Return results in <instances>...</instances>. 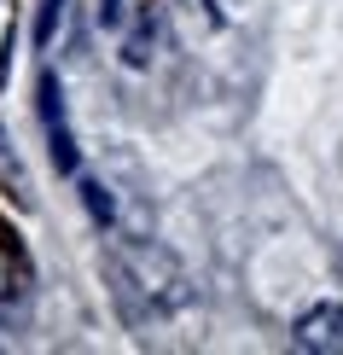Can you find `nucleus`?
<instances>
[{
	"instance_id": "0eeeda50",
	"label": "nucleus",
	"mask_w": 343,
	"mask_h": 355,
	"mask_svg": "<svg viewBox=\"0 0 343 355\" xmlns=\"http://www.w3.org/2000/svg\"><path fill=\"white\" fill-rule=\"evenodd\" d=\"M146 47H152V18H146V24L134 29V35H128V47H123V53H128V64H146V58H152Z\"/></svg>"
},
{
	"instance_id": "f257e3e1",
	"label": "nucleus",
	"mask_w": 343,
	"mask_h": 355,
	"mask_svg": "<svg viewBox=\"0 0 343 355\" xmlns=\"http://www.w3.org/2000/svg\"><path fill=\"white\" fill-rule=\"evenodd\" d=\"M41 128H47V152H53V169L58 175H76V135L64 123V87H58L53 70H41Z\"/></svg>"
},
{
	"instance_id": "20e7f679",
	"label": "nucleus",
	"mask_w": 343,
	"mask_h": 355,
	"mask_svg": "<svg viewBox=\"0 0 343 355\" xmlns=\"http://www.w3.org/2000/svg\"><path fill=\"white\" fill-rule=\"evenodd\" d=\"M82 204H87V216L105 227V221L116 216V204H111V192H105V181H82Z\"/></svg>"
},
{
	"instance_id": "39448f33",
	"label": "nucleus",
	"mask_w": 343,
	"mask_h": 355,
	"mask_svg": "<svg viewBox=\"0 0 343 355\" xmlns=\"http://www.w3.org/2000/svg\"><path fill=\"white\" fill-rule=\"evenodd\" d=\"M169 6L181 12V24H186V29H216V24H221L210 0H169Z\"/></svg>"
},
{
	"instance_id": "423d86ee",
	"label": "nucleus",
	"mask_w": 343,
	"mask_h": 355,
	"mask_svg": "<svg viewBox=\"0 0 343 355\" xmlns=\"http://www.w3.org/2000/svg\"><path fill=\"white\" fill-rule=\"evenodd\" d=\"M64 6H70V0H41V18H35V41H41V47H53L58 24H64Z\"/></svg>"
},
{
	"instance_id": "7ed1b4c3",
	"label": "nucleus",
	"mask_w": 343,
	"mask_h": 355,
	"mask_svg": "<svg viewBox=\"0 0 343 355\" xmlns=\"http://www.w3.org/2000/svg\"><path fill=\"white\" fill-rule=\"evenodd\" d=\"M0 187H6L12 198L24 204V210H29V204H35V192H29V175H24V164H18V157L6 152V135H0Z\"/></svg>"
},
{
	"instance_id": "f03ea898",
	"label": "nucleus",
	"mask_w": 343,
	"mask_h": 355,
	"mask_svg": "<svg viewBox=\"0 0 343 355\" xmlns=\"http://www.w3.org/2000/svg\"><path fill=\"white\" fill-rule=\"evenodd\" d=\"M291 338H297V349H308V355L337 349V344H343V309H337V303L303 309V315H297V327H291Z\"/></svg>"
},
{
	"instance_id": "6e6552de",
	"label": "nucleus",
	"mask_w": 343,
	"mask_h": 355,
	"mask_svg": "<svg viewBox=\"0 0 343 355\" xmlns=\"http://www.w3.org/2000/svg\"><path fill=\"white\" fill-rule=\"evenodd\" d=\"M12 41H18V35H12V29H6V41H0V87L12 82Z\"/></svg>"
}]
</instances>
